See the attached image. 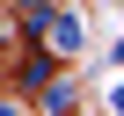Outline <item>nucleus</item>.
Instances as JSON below:
<instances>
[{"mask_svg":"<svg viewBox=\"0 0 124 116\" xmlns=\"http://www.w3.org/2000/svg\"><path fill=\"white\" fill-rule=\"evenodd\" d=\"M109 116H124V80H117V87H109Z\"/></svg>","mask_w":124,"mask_h":116,"instance_id":"nucleus-1","label":"nucleus"}]
</instances>
